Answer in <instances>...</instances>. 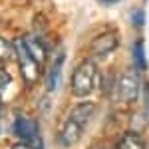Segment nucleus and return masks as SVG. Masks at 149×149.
<instances>
[{"label":"nucleus","mask_w":149,"mask_h":149,"mask_svg":"<svg viewBox=\"0 0 149 149\" xmlns=\"http://www.w3.org/2000/svg\"><path fill=\"white\" fill-rule=\"evenodd\" d=\"M133 56H135V64H137V68L145 70V54H143V44L141 42H135V48H133Z\"/></svg>","instance_id":"nucleus-12"},{"label":"nucleus","mask_w":149,"mask_h":149,"mask_svg":"<svg viewBox=\"0 0 149 149\" xmlns=\"http://www.w3.org/2000/svg\"><path fill=\"white\" fill-rule=\"evenodd\" d=\"M12 54V46L4 40V38H0V68L8 62V58H10Z\"/></svg>","instance_id":"nucleus-11"},{"label":"nucleus","mask_w":149,"mask_h":149,"mask_svg":"<svg viewBox=\"0 0 149 149\" xmlns=\"http://www.w3.org/2000/svg\"><path fill=\"white\" fill-rule=\"evenodd\" d=\"M117 149H145L137 133H125L117 141Z\"/></svg>","instance_id":"nucleus-9"},{"label":"nucleus","mask_w":149,"mask_h":149,"mask_svg":"<svg viewBox=\"0 0 149 149\" xmlns=\"http://www.w3.org/2000/svg\"><path fill=\"white\" fill-rule=\"evenodd\" d=\"M12 129H14V133H16L20 139H24V141H32V139H36L34 121H30V119H26V117H16Z\"/></svg>","instance_id":"nucleus-6"},{"label":"nucleus","mask_w":149,"mask_h":149,"mask_svg":"<svg viewBox=\"0 0 149 149\" xmlns=\"http://www.w3.org/2000/svg\"><path fill=\"white\" fill-rule=\"evenodd\" d=\"M12 149H32V145H28V143H18V145H14Z\"/></svg>","instance_id":"nucleus-15"},{"label":"nucleus","mask_w":149,"mask_h":149,"mask_svg":"<svg viewBox=\"0 0 149 149\" xmlns=\"http://www.w3.org/2000/svg\"><path fill=\"white\" fill-rule=\"evenodd\" d=\"M62 66H64V54L56 58L54 66H52L50 74H48V92H54V90H56L58 78H60V72H62Z\"/></svg>","instance_id":"nucleus-10"},{"label":"nucleus","mask_w":149,"mask_h":149,"mask_svg":"<svg viewBox=\"0 0 149 149\" xmlns=\"http://www.w3.org/2000/svg\"><path fill=\"white\" fill-rule=\"evenodd\" d=\"M102 4H115V2H121V0H100Z\"/></svg>","instance_id":"nucleus-16"},{"label":"nucleus","mask_w":149,"mask_h":149,"mask_svg":"<svg viewBox=\"0 0 149 149\" xmlns=\"http://www.w3.org/2000/svg\"><path fill=\"white\" fill-rule=\"evenodd\" d=\"M93 111H95V107H93L92 103H81V105H76V107L72 109L70 119H72V121H76L78 125L86 127V125H88V121L92 119Z\"/></svg>","instance_id":"nucleus-7"},{"label":"nucleus","mask_w":149,"mask_h":149,"mask_svg":"<svg viewBox=\"0 0 149 149\" xmlns=\"http://www.w3.org/2000/svg\"><path fill=\"white\" fill-rule=\"evenodd\" d=\"M14 50L18 54V64H20V72H22V78L26 80V84H34L40 76V64L34 60V56L28 52V48L24 44L22 38H18L14 42Z\"/></svg>","instance_id":"nucleus-2"},{"label":"nucleus","mask_w":149,"mask_h":149,"mask_svg":"<svg viewBox=\"0 0 149 149\" xmlns=\"http://www.w3.org/2000/svg\"><path fill=\"white\" fill-rule=\"evenodd\" d=\"M81 133H84V127L78 125L76 121H72L68 117V121L64 123L62 131L58 133V145L60 147H72L81 139Z\"/></svg>","instance_id":"nucleus-4"},{"label":"nucleus","mask_w":149,"mask_h":149,"mask_svg":"<svg viewBox=\"0 0 149 149\" xmlns=\"http://www.w3.org/2000/svg\"><path fill=\"white\" fill-rule=\"evenodd\" d=\"M133 24H135V28H139L143 24V12H139V10L133 12Z\"/></svg>","instance_id":"nucleus-13"},{"label":"nucleus","mask_w":149,"mask_h":149,"mask_svg":"<svg viewBox=\"0 0 149 149\" xmlns=\"http://www.w3.org/2000/svg\"><path fill=\"white\" fill-rule=\"evenodd\" d=\"M0 109H2V102H0Z\"/></svg>","instance_id":"nucleus-17"},{"label":"nucleus","mask_w":149,"mask_h":149,"mask_svg":"<svg viewBox=\"0 0 149 149\" xmlns=\"http://www.w3.org/2000/svg\"><path fill=\"white\" fill-rule=\"evenodd\" d=\"M117 92H119V97L123 102L131 103L139 97V80L133 72H127L121 76L119 80V86H117Z\"/></svg>","instance_id":"nucleus-3"},{"label":"nucleus","mask_w":149,"mask_h":149,"mask_svg":"<svg viewBox=\"0 0 149 149\" xmlns=\"http://www.w3.org/2000/svg\"><path fill=\"white\" fill-rule=\"evenodd\" d=\"M8 84H10V78H8V76L0 70V90H2V88H6Z\"/></svg>","instance_id":"nucleus-14"},{"label":"nucleus","mask_w":149,"mask_h":149,"mask_svg":"<svg viewBox=\"0 0 149 149\" xmlns=\"http://www.w3.org/2000/svg\"><path fill=\"white\" fill-rule=\"evenodd\" d=\"M24 44H26V48H28V52L34 56V60L40 64L44 58H46V48H44V44L42 42H38L34 36H26V38H22Z\"/></svg>","instance_id":"nucleus-8"},{"label":"nucleus","mask_w":149,"mask_h":149,"mask_svg":"<svg viewBox=\"0 0 149 149\" xmlns=\"http://www.w3.org/2000/svg\"><path fill=\"white\" fill-rule=\"evenodd\" d=\"M115 48H117V34L115 32H105V34H100L97 38H93L92 54L95 58H103L109 52H113Z\"/></svg>","instance_id":"nucleus-5"},{"label":"nucleus","mask_w":149,"mask_h":149,"mask_svg":"<svg viewBox=\"0 0 149 149\" xmlns=\"http://www.w3.org/2000/svg\"><path fill=\"white\" fill-rule=\"evenodd\" d=\"M97 81H100V72L95 68V64L86 60L76 68L74 76H72V93L78 97H84L93 92Z\"/></svg>","instance_id":"nucleus-1"}]
</instances>
